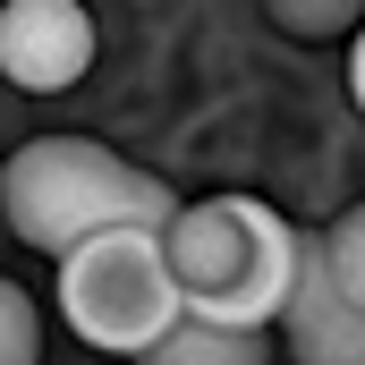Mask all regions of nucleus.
Segmentation results:
<instances>
[{"mask_svg": "<svg viewBox=\"0 0 365 365\" xmlns=\"http://www.w3.org/2000/svg\"><path fill=\"white\" fill-rule=\"evenodd\" d=\"M0 212L34 255L60 264L68 247H86L102 230H170L179 195L93 136H34L0 162Z\"/></svg>", "mask_w": 365, "mask_h": 365, "instance_id": "obj_1", "label": "nucleus"}, {"mask_svg": "<svg viewBox=\"0 0 365 365\" xmlns=\"http://www.w3.org/2000/svg\"><path fill=\"white\" fill-rule=\"evenodd\" d=\"M60 314L102 357H145L187 314L162 230H102L86 247H68L60 255Z\"/></svg>", "mask_w": 365, "mask_h": 365, "instance_id": "obj_3", "label": "nucleus"}, {"mask_svg": "<svg viewBox=\"0 0 365 365\" xmlns=\"http://www.w3.org/2000/svg\"><path fill=\"white\" fill-rule=\"evenodd\" d=\"M349 93H357V110H365V26L349 34Z\"/></svg>", "mask_w": 365, "mask_h": 365, "instance_id": "obj_10", "label": "nucleus"}, {"mask_svg": "<svg viewBox=\"0 0 365 365\" xmlns=\"http://www.w3.org/2000/svg\"><path fill=\"white\" fill-rule=\"evenodd\" d=\"M264 17L280 34H297V43H331V34L365 26V0H264Z\"/></svg>", "mask_w": 365, "mask_h": 365, "instance_id": "obj_7", "label": "nucleus"}, {"mask_svg": "<svg viewBox=\"0 0 365 365\" xmlns=\"http://www.w3.org/2000/svg\"><path fill=\"white\" fill-rule=\"evenodd\" d=\"M136 365H272V331H247V323H204L179 314Z\"/></svg>", "mask_w": 365, "mask_h": 365, "instance_id": "obj_6", "label": "nucleus"}, {"mask_svg": "<svg viewBox=\"0 0 365 365\" xmlns=\"http://www.w3.org/2000/svg\"><path fill=\"white\" fill-rule=\"evenodd\" d=\"M272 323L297 365H365V306L340 297V280L323 264V238H297V280H289V306Z\"/></svg>", "mask_w": 365, "mask_h": 365, "instance_id": "obj_5", "label": "nucleus"}, {"mask_svg": "<svg viewBox=\"0 0 365 365\" xmlns=\"http://www.w3.org/2000/svg\"><path fill=\"white\" fill-rule=\"evenodd\" d=\"M43 357V323H34V297L0 272V365H34Z\"/></svg>", "mask_w": 365, "mask_h": 365, "instance_id": "obj_9", "label": "nucleus"}, {"mask_svg": "<svg viewBox=\"0 0 365 365\" xmlns=\"http://www.w3.org/2000/svg\"><path fill=\"white\" fill-rule=\"evenodd\" d=\"M93 68L86 0H0V77L17 93H68Z\"/></svg>", "mask_w": 365, "mask_h": 365, "instance_id": "obj_4", "label": "nucleus"}, {"mask_svg": "<svg viewBox=\"0 0 365 365\" xmlns=\"http://www.w3.org/2000/svg\"><path fill=\"white\" fill-rule=\"evenodd\" d=\"M297 238L272 204L255 195H204L179 204L162 247H170V272H179V306L204 323H247V331H272V314L289 306V280H297Z\"/></svg>", "mask_w": 365, "mask_h": 365, "instance_id": "obj_2", "label": "nucleus"}, {"mask_svg": "<svg viewBox=\"0 0 365 365\" xmlns=\"http://www.w3.org/2000/svg\"><path fill=\"white\" fill-rule=\"evenodd\" d=\"M323 264H331V280H340V297L365 306V204H349V212L323 230Z\"/></svg>", "mask_w": 365, "mask_h": 365, "instance_id": "obj_8", "label": "nucleus"}]
</instances>
